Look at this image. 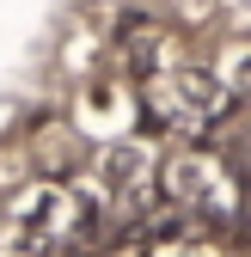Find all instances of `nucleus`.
I'll return each instance as SVG.
<instances>
[{"instance_id":"39448f33","label":"nucleus","mask_w":251,"mask_h":257,"mask_svg":"<svg viewBox=\"0 0 251 257\" xmlns=\"http://www.w3.org/2000/svg\"><path fill=\"white\" fill-rule=\"evenodd\" d=\"M227 80V92L233 98H251V37L245 43H227V55H221V68H214Z\"/></svg>"},{"instance_id":"f03ea898","label":"nucleus","mask_w":251,"mask_h":257,"mask_svg":"<svg viewBox=\"0 0 251 257\" xmlns=\"http://www.w3.org/2000/svg\"><path fill=\"white\" fill-rule=\"evenodd\" d=\"M141 98H147V122H153V128L202 135V128L233 104V92H227L221 74H208V68H196V61H184V68H172V74H160V80H147Z\"/></svg>"},{"instance_id":"7ed1b4c3","label":"nucleus","mask_w":251,"mask_h":257,"mask_svg":"<svg viewBox=\"0 0 251 257\" xmlns=\"http://www.w3.org/2000/svg\"><path fill=\"white\" fill-rule=\"evenodd\" d=\"M147 116V98H141V86L135 80H86L80 86V104H74V122L86 128V135H98V141H129L135 128Z\"/></svg>"},{"instance_id":"20e7f679","label":"nucleus","mask_w":251,"mask_h":257,"mask_svg":"<svg viewBox=\"0 0 251 257\" xmlns=\"http://www.w3.org/2000/svg\"><path fill=\"white\" fill-rule=\"evenodd\" d=\"M122 55H129V74H135L141 86L190 61V55H184V43L172 37L166 25H153V19H141V25H129V31H122Z\"/></svg>"},{"instance_id":"6e6552de","label":"nucleus","mask_w":251,"mask_h":257,"mask_svg":"<svg viewBox=\"0 0 251 257\" xmlns=\"http://www.w3.org/2000/svg\"><path fill=\"white\" fill-rule=\"evenodd\" d=\"M104 257H141V251H104Z\"/></svg>"},{"instance_id":"423d86ee","label":"nucleus","mask_w":251,"mask_h":257,"mask_svg":"<svg viewBox=\"0 0 251 257\" xmlns=\"http://www.w3.org/2000/svg\"><path fill=\"white\" fill-rule=\"evenodd\" d=\"M153 257H214V245H208V233H178V239L153 245Z\"/></svg>"},{"instance_id":"f257e3e1","label":"nucleus","mask_w":251,"mask_h":257,"mask_svg":"<svg viewBox=\"0 0 251 257\" xmlns=\"http://www.w3.org/2000/svg\"><path fill=\"white\" fill-rule=\"evenodd\" d=\"M166 202L190 220V233H227L245 214V184L208 147H184L166 159Z\"/></svg>"},{"instance_id":"0eeeda50","label":"nucleus","mask_w":251,"mask_h":257,"mask_svg":"<svg viewBox=\"0 0 251 257\" xmlns=\"http://www.w3.org/2000/svg\"><path fill=\"white\" fill-rule=\"evenodd\" d=\"M227 13L239 19V31H251V0H227Z\"/></svg>"}]
</instances>
